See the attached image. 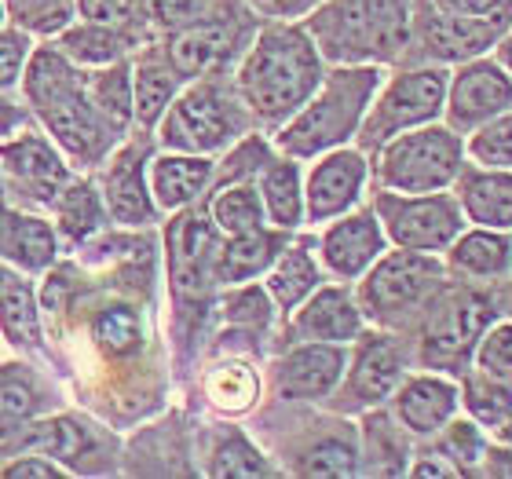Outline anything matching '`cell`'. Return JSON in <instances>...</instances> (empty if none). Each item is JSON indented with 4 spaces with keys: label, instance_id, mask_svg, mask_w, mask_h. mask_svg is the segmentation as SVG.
I'll use <instances>...</instances> for the list:
<instances>
[{
    "label": "cell",
    "instance_id": "obj_1",
    "mask_svg": "<svg viewBox=\"0 0 512 479\" xmlns=\"http://www.w3.org/2000/svg\"><path fill=\"white\" fill-rule=\"evenodd\" d=\"M322 59L311 33L293 22H267L238 66L235 88L249 118L286 125L322 85Z\"/></svg>",
    "mask_w": 512,
    "mask_h": 479
},
{
    "label": "cell",
    "instance_id": "obj_2",
    "mask_svg": "<svg viewBox=\"0 0 512 479\" xmlns=\"http://www.w3.org/2000/svg\"><path fill=\"white\" fill-rule=\"evenodd\" d=\"M304 30L333 66L399 63L414 44V0H322Z\"/></svg>",
    "mask_w": 512,
    "mask_h": 479
},
{
    "label": "cell",
    "instance_id": "obj_3",
    "mask_svg": "<svg viewBox=\"0 0 512 479\" xmlns=\"http://www.w3.org/2000/svg\"><path fill=\"white\" fill-rule=\"evenodd\" d=\"M22 88L33 103V114L48 128V136L70 158L92 165L118 139V132L107 125V118L99 114L92 96H88V77L77 74L59 48H37L30 55Z\"/></svg>",
    "mask_w": 512,
    "mask_h": 479
},
{
    "label": "cell",
    "instance_id": "obj_4",
    "mask_svg": "<svg viewBox=\"0 0 512 479\" xmlns=\"http://www.w3.org/2000/svg\"><path fill=\"white\" fill-rule=\"evenodd\" d=\"M381 85V66H333L330 74L322 77V85L315 88V96L286 125H278V154L308 161L333 147H344L352 136H359L366 110Z\"/></svg>",
    "mask_w": 512,
    "mask_h": 479
},
{
    "label": "cell",
    "instance_id": "obj_5",
    "mask_svg": "<svg viewBox=\"0 0 512 479\" xmlns=\"http://www.w3.org/2000/svg\"><path fill=\"white\" fill-rule=\"evenodd\" d=\"M246 128L249 110L242 103V96H238V88L231 92L216 77H198L161 114L158 143L165 150L213 158L216 150L231 147L235 139L246 136Z\"/></svg>",
    "mask_w": 512,
    "mask_h": 479
},
{
    "label": "cell",
    "instance_id": "obj_6",
    "mask_svg": "<svg viewBox=\"0 0 512 479\" xmlns=\"http://www.w3.org/2000/svg\"><path fill=\"white\" fill-rule=\"evenodd\" d=\"M447 271L450 267L436 253H381L359 282L355 300L363 308V319H374L377 326H403L421 308H432V300L447 289Z\"/></svg>",
    "mask_w": 512,
    "mask_h": 479
},
{
    "label": "cell",
    "instance_id": "obj_7",
    "mask_svg": "<svg viewBox=\"0 0 512 479\" xmlns=\"http://www.w3.org/2000/svg\"><path fill=\"white\" fill-rule=\"evenodd\" d=\"M465 169V139L450 125H421L399 132L377 150V183L399 194L450 191Z\"/></svg>",
    "mask_w": 512,
    "mask_h": 479
},
{
    "label": "cell",
    "instance_id": "obj_8",
    "mask_svg": "<svg viewBox=\"0 0 512 479\" xmlns=\"http://www.w3.org/2000/svg\"><path fill=\"white\" fill-rule=\"evenodd\" d=\"M447 85H450L447 66H436V63L395 74L388 85L377 88L374 103L366 110L363 128H359V150L370 158V154H377L399 132H410V128L439 121L443 118V107H447Z\"/></svg>",
    "mask_w": 512,
    "mask_h": 479
},
{
    "label": "cell",
    "instance_id": "obj_9",
    "mask_svg": "<svg viewBox=\"0 0 512 479\" xmlns=\"http://www.w3.org/2000/svg\"><path fill=\"white\" fill-rule=\"evenodd\" d=\"M374 213L395 249H417V253H447L469 224L458 194L447 191L399 194L381 187L374 198Z\"/></svg>",
    "mask_w": 512,
    "mask_h": 479
},
{
    "label": "cell",
    "instance_id": "obj_10",
    "mask_svg": "<svg viewBox=\"0 0 512 479\" xmlns=\"http://www.w3.org/2000/svg\"><path fill=\"white\" fill-rule=\"evenodd\" d=\"M494 322L491 300L480 293H439L432 308L425 311V330H421V362L428 370H454L472 362L476 344Z\"/></svg>",
    "mask_w": 512,
    "mask_h": 479
},
{
    "label": "cell",
    "instance_id": "obj_11",
    "mask_svg": "<svg viewBox=\"0 0 512 479\" xmlns=\"http://www.w3.org/2000/svg\"><path fill=\"white\" fill-rule=\"evenodd\" d=\"M512 30V19H476V15H450L428 0H414V41L436 66L469 63L502 44Z\"/></svg>",
    "mask_w": 512,
    "mask_h": 479
},
{
    "label": "cell",
    "instance_id": "obj_12",
    "mask_svg": "<svg viewBox=\"0 0 512 479\" xmlns=\"http://www.w3.org/2000/svg\"><path fill=\"white\" fill-rule=\"evenodd\" d=\"M512 110V74L509 66H502V59H469L458 63V70L450 74L447 85V107L443 118L454 132L472 136L476 128H483L487 121L502 118Z\"/></svg>",
    "mask_w": 512,
    "mask_h": 479
},
{
    "label": "cell",
    "instance_id": "obj_13",
    "mask_svg": "<svg viewBox=\"0 0 512 479\" xmlns=\"http://www.w3.org/2000/svg\"><path fill=\"white\" fill-rule=\"evenodd\" d=\"M406 377L403 348L388 333H359L355 355L344 370L341 392L333 395V406L341 414H359V410H374L384 399H392L395 388Z\"/></svg>",
    "mask_w": 512,
    "mask_h": 479
},
{
    "label": "cell",
    "instance_id": "obj_14",
    "mask_svg": "<svg viewBox=\"0 0 512 479\" xmlns=\"http://www.w3.org/2000/svg\"><path fill=\"white\" fill-rule=\"evenodd\" d=\"M370 158L363 150L333 147L319 154L304 183V220L308 224H330L337 216L352 213L366 191Z\"/></svg>",
    "mask_w": 512,
    "mask_h": 479
},
{
    "label": "cell",
    "instance_id": "obj_15",
    "mask_svg": "<svg viewBox=\"0 0 512 479\" xmlns=\"http://www.w3.org/2000/svg\"><path fill=\"white\" fill-rule=\"evenodd\" d=\"M216 249L220 231L209 213L180 209L169 227V275L180 297H205L216 282Z\"/></svg>",
    "mask_w": 512,
    "mask_h": 479
},
{
    "label": "cell",
    "instance_id": "obj_16",
    "mask_svg": "<svg viewBox=\"0 0 512 479\" xmlns=\"http://www.w3.org/2000/svg\"><path fill=\"white\" fill-rule=\"evenodd\" d=\"M348 370V344L300 341L275 362V392L286 403H315L337 392Z\"/></svg>",
    "mask_w": 512,
    "mask_h": 479
},
{
    "label": "cell",
    "instance_id": "obj_17",
    "mask_svg": "<svg viewBox=\"0 0 512 479\" xmlns=\"http://www.w3.org/2000/svg\"><path fill=\"white\" fill-rule=\"evenodd\" d=\"M242 44V26L235 15H209L183 26L165 44V59L183 81H198V77H213L220 66L238 52Z\"/></svg>",
    "mask_w": 512,
    "mask_h": 479
},
{
    "label": "cell",
    "instance_id": "obj_18",
    "mask_svg": "<svg viewBox=\"0 0 512 479\" xmlns=\"http://www.w3.org/2000/svg\"><path fill=\"white\" fill-rule=\"evenodd\" d=\"M0 172L8 176L11 191H19V198L37 205H55V198L70 183L59 150L48 139L30 136V132L0 143Z\"/></svg>",
    "mask_w": 512,
    "mask_h": 479
},
{
    "label": "cell",
    "instance_id": "obj_19",
    "mask_svg": "<svg viewBox=\"0 0 512 479\" xmlns=\"http://www.w3.org/2000/svg\"><path fill=\"white\" fill-rule=\"evenodd\" d=\"M384 245H388V235H384L374 209H355V213L337 216L322 231L319 256H322V267L333 278L355 282V278H363L374 267V260L384 253Z\"/></svg>",
    "mask_w": 512,
    "mask_h": 479
},
{
    "label": "cell",
    "instance_id": "obj_20",
    "mask_svg": "<svg viewBox=\"0 0 512 479\" xmlns=\"http://www.w3.org/2000/svg\"><path fill=\"white\" fill-rule=\"evenodd\" d=\"M461 388L443 373H414L392 395L395 421L417 439H432L450 417L458 414Z\"/></svg>",
    "mask_w": 512,
    "mask_h": 479
},
{
    "label": "cell",
    "instance_id": "obj_21",
    "mask_svg": "<svg viewBox=\"0 0 512 479\" xmlns=\"http://www.w3.org/2000/svg\"><path fill=\"white\" fill-rule=\"evenodd\" d=\"M293 337L297 341L355 344L363 333V308L341 286H319L293 311Z\"/></svg>",
    "mask_w": 512,
    "mask_h": 479
},
{
    "label": "cell",
    "instance_id": "obj_22",
    "mask_svg": "<svg viewBox=\"0 0 512 479\" xmlns=\"http://www.w3.org/2000/svg\"><path fill=\"white\" fill-rule=\"evenodd\" d=\"M454 194L469 224L512 231V169L465 165L454 180Z\"/></svg>",
    "mask_w": 512,
    "mask_h": 479
},
{
    "label": "cell",
    "instance_id": "obj_23",
    "mask_svg": "<svg viewBox=\"0 0 512 479\" xmlns=\"http://www.w3.org/2000/svg\"><path fill=\"white\" fill-rule=\"evenodd\" d=\"M103 202L110 216L125 227H147L154 224V194L147 187V165H143V147L118 150V158L110 161L103 176Z\"/></svg>",
    "mask_w": 512,
    "mask_h": 479
},
{
    "label": "cell",
    "instance_id": "obj_24",
    "mask_svg": "<svg viewBox=\"0 0 512 479\" xmlns=\"http://www.w3.org/2000/svg\"><path fill=\"white\" fill-rule=\"evenodd\" d=\"M216 165L205 154H180V150H165L150 161V194L158 209L180 213L194 205L213 183Z\"/></svg>",
    "mask_w": 512,
    "mask_h": 479
},
{
    "label": "cell",
    "instance_id": "obj_25",
    "mask_svg": "<svg viewBox=\"0 0 512 479\" xmlns=\"http://www.w3.org/2000/svg\"><path fill=\"white\" fill-rule=\"evenodd\" d=\"M447 267L454 275H465L472 282H491L512 271V238L509 231L494 227H465L454 245L447 249Z\"/></svg>",
    "mask_w": 512,
    "mask_h": 479
},
{
    "label": "cell",
    "instance_id": "obj_26",
    "mask_svg": "<svg viewBox=\"0 0 512 479\" xmlns=\"http://www.w3.org/2000/svg\"><path fill=\"white\" fill-rule=\"evenodd\" d=\"M286 231H246V235H227L216 249V282L220 286H242L253 282L256 275H267V267L275 264L278 253L286 249Z\"/></svg>",
    "mask_w": 512,
    "mask_h": 479
},
{
    "label": "cell",
    "instance_id": "obj_27",
    "mask_svg": "<svg viewBox=\"0 0 512 479\" xmlns=\"http://www.w3.org/2000/svg\"><path fill=\"white\" fill-rule=\"evenodd\" d=\"M260 198H264V213L271 227L278 231H297L304 224V180H300L297 158H271L260 169Z\"/></svg>",
    "mask_w": 512,
    "mask_h": 479
},
{
    "label": "cell",
    "instance_id": "obj_28",
    "mask_svg": "<svg viewBox=\"0 0 512 479\" xmlns=\"http://www.w3.org/2000/svg\"><path fill=\"white\" fill-rule=\"evenodd\" d=\"M264 286L271 293V300H275V308L293 315L322 286V271L315 264V256L308 253V245H286L275 264L267 267Z\"/></svg>",
    "mask_w": 512,
    "mask_h": 479
},
{
    "label": "cell",
    "instance_id": "obj_29",
    "mask_svg": "<svg viewBox=\"0 0 512 479\" xmlns=\"http://www.w3.org/2000/svg\"><path fill=\"white\" fill-rule=\"evenodd\" d=\"M0 253L15 260L26 271H44L55 264L59 242L55 231L37 216H11L0 213Z\"/></svg>",
    "mask_w": 512,
    "mask_h": 479
},
{
    "label": "cell",
    "instance_id": "obj_30",
    "mask_svg": "<svg viewBox=\"0 0 512 479\" xmlns=\"http://www.w3.org/2000/svg\"><path fill=\"white\" fill-rule=\"evenodd\" d=\"M183 77L172 70L169 59H143L132 70V118L139 121V128H154L161 121V114L169 110V103L180 96Z\"/></svg>",
    "mask_w": 512,
    "mask_h": 479
},
{
    "label": "cell",
    "instance_id": "obj_31",
    "mask_svg": "<svg viewBox=\"0 0 512 479\" xmlns=\"http://www.w3.org/2000/svg\"><path fill=\"white\" fill-rule=\"evenodd\" d=\"M406 428L395 425L388 414H377L366 410L363 421V450H359V461H363V472L370 476H403L410 465H406Z\"/></svg>",
    "mask_w": 512,
    "mask_h": 479
},
{
    "label": "cell",
    "instance_id": "obj_32",
    "mask_svg": "<svg viewBox=\"0 0 512 479\" xmlns=\"http://www.w3.org/2000/svg\"><path fill=\"white\" fill-rule=\"evenodd\" d=\"M297 476L315 479H348L359 476V447H355L352 432H326V436L311 439L293 461Z\"/></svg>",
    "mask_w": 512,
    "mask_h": 479
},
{
    "label": "cell",
    "instance_id": "obj_33",
    "mask_svg": "<svg viewBox=\"0 0 512 479\" xmlns=\"http://www.w3.org/2000/svg\"><path fill=\"white\" fill-rule=\"evenodd\" d=\"M22 450H33V454H44V458L81 469L88 454L96 450V443L88 436V428L77 425L74 417H52V421H41L26 432Z\"/></svg>",
    "mask_w": 512,
    "mask_h": 479
},
{
    "label": "cell",
    "instance_id": "obj_34",
    "mask_svg": "<svg viewBox=\"0 0 512 479\" xmlns=\"http://www.w3.org/2000/svg\"><path fill=\"white\" fill-rule=\"evenodd\" d=\"M209 220L216 224L220 235H246L264 227L267 213H264V198L256 191L253 183H227V187H216L213 202H209Z\"/></svg>",
    "mask_w": 512,
    "mask_h": 479
},
{
    "label": "cell",
    "instance_id": "obj_35",
    "mask_svg": "<svg viewBox=\"0 0 512 479\" xmlns=\"http://www.w3.org/2000/svg\"><path fill=\"white\" fill-rule=\"evenodd\" d=\"M205 399L220 410V414H246L260 399V377L249 362H216L205 373Z\"/></svg>",
    "mask_w": 512,
    "mask_h": 479
},
{
    "label": "cell",
    "instance_id": "obj_36",
    "mask_svg": "<svg viewBox=\"0 0 512 479\" xmlns=\"http://www.w3.org/2000/svg\"><path fill=\"white\" fill-rule=\"evenodd\" d=\"M0 333L11 348H33L41 341L37 297H33L30 282H22V278H4V286H0Z\"/></svg>",
    "mask_w": 512,
    "mask_h": 479
},
{
    "label": "cell",
    "instance_id": "obj_37",
    "mask_svg": "<svg viewBox=\"0 0 512 479\" xmlns=\"http://www.w3.org/2000/svg\"><path fill=\"white\" fill-rule=\"evenodd\" d=\"M55 213H59V231L70 242H88L103 227V198L92 183L70 180L55 198Z\"/></svg>",
    "mask_w": 512,
    "mask_h": 479
},
{
    "label": "cell",
    "instance_id": "obj_38",
    "mask_svg": "<svg viewBox=\"0 0 512 479\" xmlns=\"http://www.w3.org/2000/svg\"><path fill=\"white\" fill-rule=\"evenodd\" d=\"M88 96L96 103V110L107 118V125L114 132H125L132 121V70L128 63H110L103 66V74L88 77Z\"/></svg>",
    "mask_w": 512,
    "mask_h": 479
},
{
    "label": "cell",
    "instance_id": "obj_39",
    "mask_svg": "<svg viewBox=\"0 0 512 479\" xmlns=\"http://www.w3.org/2000/svg\"><path fill=\"white\" fill-rule=\"evenodd\" d=\"M461 406L469 410L472 421L498 428L512 414V384L494 381V377H487L483 370L472 366L465 373V381H461Z\"/></svg>",
    "mask_w": 512,
    "mask_h": 479
},
{
    "label": "cell",
    "instance_id": "obj_40",
    "mask_svg": "<svg viewBox=\"0 0 512 479\" xmlns=\"http://www.w3.org/2000/svg\"><path fill=\"white\" fill-rule=\"evenodd\" d=\"M59 52L74 63L85 66H110L125 55V37H121L114 26H99V22H85V26H74V30L63 33V44Z\"/></svg>",
    "mask_w": 512,
    "mask_h": 479
},
{
    "label": "cell",
    "instance_id": "obj_41",
    "mask_svg": "<svg viewBox=\"0 0 512 479\" xmlns=\"http://www.w3.org/2000/svg\"><path fill=\"white\" fill-rule=\"evenodd\" d=\"M432 439H436L439 454L458 469V476H476V472H480V461H483V454H487V439H483L480 425H476L472 417L469 421H465V417H461V421L450 417Z\"/></svg>",
    "mask_w": 512,
    "mask_h": 479
},
{
    "label": "cell",
    "instance_id": "obj_42",
    "mask_svg": "<svg viewBox=\"0 0 512 479\" xmlns=\"http://www.w3.org/2000/svg\"><path fill=\"white\" fill-rule=\"evenodd\" d=\"M271 465L264 461V454L249 443L242 432H227L213 450V461H209V476L220 479H246V476H271Z\"/></svg>",
    "mask_w": 512,
    "mask_h": 479
},
{
    "label": "cell",
    "instance_id": "obj_43",
    "mask_svg": "<svg viewBox=\"0 0 512 479\" xmlns=\"http://www.w3.org/2000/svg\"><path fill=\"white\" fill-rule=\"evenodd\" d=\"M92 337H96V344L103 352L121 359V355H132L143 344V322H139V315L132 308L114 304V308H103L96 315Z\"/></svg>",
    "mask_w": 512,
    "mask_h": 479
},
{
    "label": "cell",
    "instance_id": "obj_44",
    "mask_svg": "<svg viewBox=\"0 0 512 479\" xmlns=\"http://www.w3.org/2000/svg\"><path fill=\"white\" fill-rule=\"evenodd\" d=\"M37 410H41V399L33 395L30 384L4 377L0 381V443L19 439V432L37 417Z\"/></svg>",
    "mask_w": 512,
    "mask_h": 479
},
{
    "label": "cell",
    "instance_id": "obj_45",
    "mask_svg": "<svg viewBox=\"0 0 512 479\" xmlns=\"http://www.w3.org/2000/svg\"><path fill=\"white\" fill-rule=\"evenodd\" d=\"M465 154H472L476 165H494V169H512V110L502 118L487 121L476 128L465 143Z\"/></svg>",
    "mask_w": 512,
    "mask_h": 479
},
{
    "label": "cell",
    "instance_id": "obj_46",
    "mask_svg": "<svg viewBox=\"0 0 512 479\" xmlns=\"http://www.w3.org/2000/svg\"><path fill=\"white\" fill-rule=\"evenodd\" d=\"M472 366L494 377V381L512 384V322H491L487 326V333L476 344Z\"/></svg>",
    "mask_w": 512,
    "mask_h": 479
},
{
    "label": "cell",
    "instance_id": "obj_47",
    "mask_svg": "<svg viewBox=\"0 0 512 479\" xmlns=\"http://www.w3.org/2000/svg\"><path fill=\"white\" fill-rule=\"evenodd\" d=\"M209 4L213 0H136V15L143 22H150L154 30L176 33L202 19Z\"/></svg>",
    "mask_w": 512,
    "mask_h": 479
},
{
    "label": "cell",
    "instance_id": "obj_48",
    "mask_svg": "<svg viewBox=\"0 0 512 479\" xmlns=\"http://www.w3.org/2000/svg\"><path fill=\"white\" fill-rule=\"evenodd\" d=\"M267 161H271V154H267L264 139L246 136L235 150H231V154H227V161L220 165V172L213 176V183L216 187H227V183L253 180V176H260V169H264Z\"/></svg>",
    "mask_w": 512,
    "mask_h": 479
},
{
    "label": "cell",
    "instance_id": "obj_49",
    "mask_svg": "<svg viewBox=\"0 0 512 479\" xmlns=\"http://www.w3.org/2000/svg\"><path fill=\"white\" fill-rule=\"evenodd\" d=\"M271 311H275V300H271V293H267V286H246L242 282V289H235L231 297L224 300V315L227 322H235V326H267L271 322Z\"/></svg>",
    "mask_w": 512,
    "mask_h": 479
},
{
    "label": "cell",
    "instance_id": "obj_50",
    "mask_svg": "<svg viewBox=\"0 0 512 479\" xmlns=\"http://www.w3.org/2000/svg\"><path fill=\"white\" fill-rule=\"evenodd\" d=\"M8 11L26 30H63L70 19L66 0H8Z\"/></svg>",
    "mask_w": 512,
    "mask_h": 479
},
{
    "label": "cell",
    "instance_id": "obj_51",
    "mask_svg": "<svg viewBox=\"0 0 512 479\" xmlns=\"http://www.w3.org/2000/svg\"><path fill=\"white\" fill-rule=\"evenodd\" d=\"M30 37L19 30H0V92L19 81L22 66L30 59Z\"/></svg>",
    "mask_w": 512,
    "mask_h": 479
},
{
    "label": "cell",
    "instance_id": "obj_52",
    "mask_svg": "<svg viewBox=\"0 0 512 479\" xmlns=\"http://www.w3.org/2000/svg\"><path fill=\"white\" fill-rule=\"evenodd\" d=\"M77 11L85 15V22H99V26H128L136 15V0H77Z\"/></svg>",
    "mask_w": 512,
    "mask_h": 479
},
{
    "label": "cell",
    "instance_id": "obj_53",
    "mask_svg": "<svg viewBox=\"0 0 512 479\" xmlns=\"http://www.w3.org/2000/svg\"><path fill=\"white\" fill-rule=\"evenodd\" d=\"M450 15H476V19H512V0H428Z\"/></svg>",
    "mask_w": 512,
    "mask_h": 479
},
{
    "label": "cell",
    "instance_id": "obj_54",
    "mask_svg": "<svg viewBox=\"0 0 512 479\" xmlns=\"http://www.w3.org/2000/svg\"><path fill=\"white\" fill-rule=\"evenodd\" d=\"M4 476H8V479H59V476H63V469H59V465H52L44 454H33V450H30V458H19L15 465H8V469H4Z\"/></svg>",
    "mask_w": 512,
    "mask_h": 479
},
{
    "label": "cell",
    "instance_id": "obj_55",
    "mask_svg": "<svg viewBox=\"0 0 512 479\" xmlns=\"http://www.w3.org/2000/svg\"><path fill=\"white\" fill-rule=\"evenodd\" d=\"M476 476H491V479H509L512 476V443H494V447H487V454H483L480 461V472Z\"/></svg>",
    "mask_w": 512,
    "mask_h": 479
},
{
    "label": "cell",
    "instance_id": "obj_56",
    "mask_svg": "<svg viewBox=\"0 0 512 479\" xmlns=\"http://www.w3.org/2000/svg\"><path fill=\"white\" fill-rule=\"evenodd\" d=\"M410 476H458V469L450 465L439 450H428V454H417V461L410 465Z\"/></svg>",
    "mask_w": 512,
    "mask_h": 479
},
{
    "label": "cell",
    "instance_id": "obj_57",
    "mask_svg": "<svg viewBox=\"0 0 512 479\" xmlns=\"http://www.w3.org/2000/svg\"><path fill=\"white\" fill-rule=\"evenodd\" d=\"M22 125V110L11 99H0V143L15 136V128Z\"/></svg>",
    "mask_w": 512,
    "mask_h": 479
},
{
    "label": "cell",
    "instance_id": "obj_58",
    "mask_svg": "<svg viewBox=\"0 0 512 479\" xmlns=\"http://www.w3.org/2000/svg\"><path fill=\"white\" fill-rule=\"evenodd\" d=\"M498 59H502V66H509V74H512V30L502 37V44H498Z\"/></svg>",
    "mask_w": 512,
    "mask_h": 479
},
{
    "label": "cell",
    "instance_id": "obj_59",
    "mask_svg": "<svg viewBox=\"0 0 512 479\" xmlns=\"http://www.w3.org/2000/svg\"><path fill=\"white\" fill-rule=\"evenodd\" d=\"M494 432H498V439H502V443H512V414L505 417V421L498 428H494Z\"/></svg>",
    "mask_w": 512,
    "mask_h": 479
},
{
    "label": "cell",
    "instance_id": "obj_60",
    "mask_svg": "<svg viewBox=\"0 0 512 479\" xmlns=\"http://www.w3.org/2000/svg\"><path fill=\"white\" fill-rule=\"evenodd\" d=\"M4 15H8V8H4V0H0V26H4Z\"/></svg>",
    "mask_w": 512,
    "mask_h": 479
}]
</instances>
